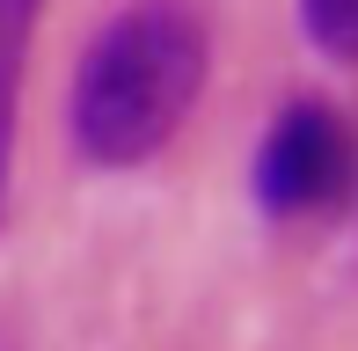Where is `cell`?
Wrapping results in <instances>:
<instances>
[{"instance_id":"6da1fadb","label":"cell","mask_w":358,"mask_h":351,"mask_svg":"<svg viewBox=\"0 0 358 351\" xmlns=\"http://www.w3.org/2000/svg\"><path fill=\"white\" fill-rule=\"evenodd\" d=\"M213 73L198 0H124L88 37L66 95V132L88 169H139L190 124Z\"/></svg>"},{"instance_id":"7a4b0ae2","label":"cell","mask_w":358,"mask_h":351,"mask_svg":"<svg viewBox=\"0 0 358 351\" xmlns=\"http://www.w3.org/2000/svg\"><path fill=\"white\" fill-rule=\"evenodd\" d=\"M249 183H256V205H264L271 220H307V213L344 205L351 183H358L351 117H344V110H329L322 95L285 103L278 117L264 124V139H256Z\"/></svg>"},{"instance_id":"3957f363","label":"cell","mask_w":358,"mask_h":351,"mask_svg":"<svg viewBox=\"0 0 358 351\" xmlns=\"http://www.w3.org/2000/svg\"><path fill=\"white\" fill-rule=\"evenodd\" d=\"M37 15H44V0H0V227H8V190H15V117H22Z\"/></svg>"},{"instance_id":"277c9868","label":"cell","mask_w":358,"mask_h":351,"mask_svg":"<svg viewBox=\"0 0 358 351\" xmlns=\"http://www.w3.org/2000/svg\"><path fill=\"white\" fill-rule=\"evenodd\" d=\"M300 29L322 59L358 66V0H300Z\"/></svg>"}]
</instances>
